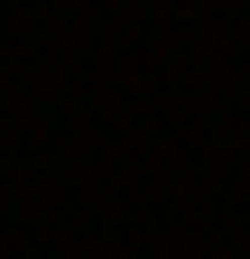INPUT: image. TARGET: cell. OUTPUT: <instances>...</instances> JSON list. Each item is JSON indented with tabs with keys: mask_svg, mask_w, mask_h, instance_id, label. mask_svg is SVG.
I'll use <instances>...</instances> for the list:
<instances>
[]
</instances>
